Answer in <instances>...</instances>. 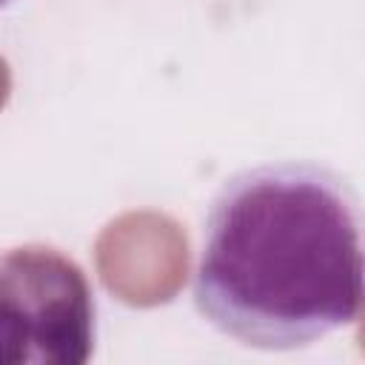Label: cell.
<instances>
[{"label":"cell","mask_w":365,"mask_h":365,"mask_svg":"<svg viewBox=\"0 0 365 365\" xmlns=\"http://www.w3.org/2000/svg\"><path fill=\"white\" fill-rule=\"evenodd\" d=\"M362 205L348 177L317 160L234 171L202 220L191 299L251 351H299L362 314Z\"/></svg>","instance_id":"obj_1"},{"label":"cell","mask_w":365,"mask_h":365,"mask_svg":"<svg viewBox=\"0 0 365 365\" xmlns=\"http://www.w3.org/2000/svg\"><path fill=\"white\" fill-rule=\"evenodd\" d=\"M97 294L51 242L0 251V365H86L97 351Z\"/></svg>","instance_id":"obj_2"},{"label":"cell","mask_w":365,"mask_h":365,"mask_svg":"<svg viewBox=\"0 0 365 365\" xmlns=\"http://www.w3.org/2000/svg\"><path fill=\"white\" fill-rule=\"evenodd\" d=\"M11 3H14V0H0V11H3L6 6H11Z\"/></svg>","instance_id":"obj_3"}]
</instances>
